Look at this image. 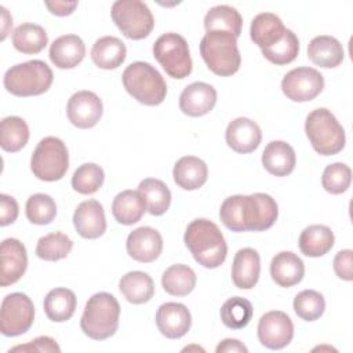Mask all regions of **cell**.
Returning <instances> with one entry per match:
<instances>
[{
  "label": "cell",
  "mask_w": 353,
  "mask_h": 353,
  "mask_svg": "<svg viewBox=\"0 0 353 353\" xmlns=\"http://www.w3.org/2000/svg\"><path fill=\"white\" fill-rule=\"evenodd\" d=\"M305 132L312 148L321 156L336 154L345 148V130L325 108H317L307 114Z\"/></svg>",
  "instance_id": "8"
},
{
  "label": "cell",
  "mask_w": 353,
  "mask_h": 353,
  "mask_svg": "<svg viewBox=\"0 0 353 353\" xmlns=\"http://www.w3.org/2000/svg\"><path fill=\"white\" fill-rule=\"evenodd\" d=\"M0 10L3 11V28H1V40H4L7 37V32L8 28L7 26H12V18L8 15V11L6 7H0Z\"/></svg>",
  "instance_id": "49"
},
{
  "label": "cell",
  "mask_w": 353,
  "mask_h": 353,
  "mask_svg": "<svg viewBox=\"0 0 353 353\" xmlns=\"http://www.w3.org/2000/svg\"><path fill=\"white\" fill-rule=\"evenodd\" d=\"M251 40L261 48L262 55L274 65L291 63L299 52L296 34L287 29L273 12L258 14L250 28Z\"/></svg>",
  "instance_id": "2"
},
{
  "label": "cell",
  "mask_w": 353,
  "mask_h": 353,
  "mask_svg": "<svg viewBox=\"0 0 353 353\" xmlns=\"http://www.w3.org/2000/svg\"><path fill=\"white\" fill-rule=\"evenodd\" d=\"M138 190L143 194L146 210L154 216L165 214L171 204V192L168 186L157 178H146L139 182Z\"/></svg>",
  "instance_id": "37"
},
{
  "label": "cell",
  "mask_w": 353,
  "mask_h": 353,
  "mask_svg": "<svg viewBox=\"0 0 353 353\" xmlns=\"http://www.w3.org/2000/svg\"><path fill=\"white\" fill-rule=\"evenodd\" d=\"M146 211V201L139 190H123L112 203V214L121 225H132L141 221Z\"/></svg>",
  "instance_id": "27"
},
{
  "label": "cell",
  "mask_w": 353,
  "mask_h": 353,
  "mask_svg": "<svg viewBox=\"0 0 353 353\" xmlns=\"http://www.w3.org/2000/svg\"><path fill=\"white\" fill-rule=\"evenodd\" d=\"M105 172L95 163L81 164L72 176V188L80 194H92L103 185Z\"/></svg>",
  "instance_id": "40"
},
{
  "label": "cell",
  "mask_w": 353,
  "mask_h": 353,
  "mask_svg": "<svg viewBox=\"0 0 353 353\" xmlns=\"http://www.w3.org/2000/svg\"><path fill=\"white\" fill-rule=\"evenodd\" d=\"M309 59L320 68H336L343 62V47L341 41L332 36L321 34L310 40L307 46Z\"/></svg>",
  "instance_id": "26"
},
{
  "label": "cell",
  "mask_w": 353,
  "mask_h": 353,
  "mask_svg": "<svg viewBox=\"0 0 353 353\" xmlns=\"http://www.w3.org/2000/svg\"><path fill=\"white\" fill-rule=\"evenodd\" d=\"M196 281L194 270L183 263L171 265L161 276L164 291L172 296H186L194 290Z\"/></svg>",
  "instance_id": "33"
},
{
  "label": "cell",
  "mask_w": 353,
  "mask_h": 353,
  "mask_svg": "<svg viewBox=\"0 0 353 353\" xmlns=\"http://www.w3.org/2000/svg\"><path fill=\"white\" fill-rule=\"evenodd\" d=\"M112 19L119 30L131 40L148 37L154 26L152 11L141 0L114 1L112 6Z\"/></svg>",
  "instance_id": "11"
},
{
  "label": "cell",
  "mask_w": 353,
  "mask_h": 353,
  "mask_svg": "<svg viewBox=\"0 0 353 353\" xmlns=\"http://www.w3.org/2000/svg\"><path fill=\"white\" fill-rule=\"evenodd\" d=\"M200 54L208 69L218 76H232L240 69L237 37L229 32H207L200 41Z\"/></svg>",
  "instance_id": "6"
},
{
  "label": "cell",
  "mask_w": 353,
  "mask_h": 353,
  "mask_svg": "<svg viewBox=\"0 0 353 353\" xmlns=\"http://www.w3.org/2000/svg\"><path fill=\"white\" fill-rule=\"evenodd\" d=\"M51 68L40 59H32L11 66L3 79L4 88L15 97L41 95L51 87Z\"/></svg>",
  "instance_id": "7"
},
{
  "label": "cell",
  "mask_w": 353,
  "mask_h": 353,
  "mask_svg": "<svg viewBox=\"0 0 353 353\" xmlns=\"http://www.w3.org/2000/svg\"><path fill=\"white\" fill-rule=\"evenodd\" d=\"M34 320L32 299L23 292H11L4 296L0 309V330L6 336H18L29 331Z\"/></svg>",
  "instance_id": "12"
},
{
  "label": "cell",
  "mask_w": 353,
  "mask_h": 353,
  "mask_svg": "<svg viewBox=\"0 0 353 353\" xmlns=\"http://www.w3.org/2000/svg\"><path fill=\"white\" fill-rule=\"evenodd\" d=\"M324 88L323 74L309 66H299L288 73L281 80L284 95L294 102H307L314 99Z\"/></svg>",
  "instance_id": "13"
},
{
  "label": "cell",
  "mask_w": 353,
  "mask_h": 353,
  "mask_svg": "<svg viewBox=\"0 0 353 353\" xmlns=\"http://www.w3.org/2000/svg\"><path fill=\"white\" fill-rule=\"evenodd\" d=\"M353 251L342 250L334 258V272L335 274L346 281L353 280V265H352Z\"/></svg>",
  "instance_id": "45"
},
{
  "label": "cell",
  "mask_w": 353,
  "mask_h": 353,
  "mask_svg": "<svg viewBox=\"0 0 353 353\" xmlns=\"http://www.w3.org/2000/svg\"><path fill=\"white\" fill-rule=\"evenodd\" d=\"M256 331L262 346L272 350H280L292 341L294 324L287 313L272 310L259 319Z\"/></svg>",
  "instance_id": "14"
},
{
  "label": "cell",
  "mask_w": 353,
  "mask_h": 353,
  "mask_svg": "<svg viewBox=\"0 0 353 353\" xmlns=\"http://www.w3.org/2000/svg\"><path fill=\"white\" fill-rule=\"evenodd\" d=\"M183 241L194 261L207 269L221 266L228 255L226 240L219 228L210 219L192 221L183 234Z\"/></svg>",
  "instance_id": "3"
},
{
  "label": "cell",
  "mask_w": 353,
  "mask_h": 353,
  "mask_svg": "<svg viewBox=\"0 0 353 353\" xmlns=\"http://www.w3.org/2000/svg\"><path fill=\"white\" fill-rule=\"evenodd\" d=\"M46 7L51 14L58 17L70 15L77 7V1H46Z\"/></svg>",
  "instance_id": "47"
},
{
  "label": "cell",
  "mask_w": 353,
  "mask_h": 353,
  "mask_svg": "<svg viewBox=\"0 0 353 353\" xmlns=\"http://www.w3.org/2000/svg\"><path fill=\"white\" fill-rule=\"evenodd\" d=\"M262 164L269 174L287 176L294 171L296 164L295 150L284 141H272L262 152Z\"/></svg>",
  "instance_id": "25"
},
{
  "label": "cell",
  "mask_w": 353,
  "mask_h": 353,
  "mask_svg": "<svg viewBox=\"0 0 353 353\" xmlns=\"http://www.w3.org/2000/svg\"><path fill=\"white\" fill-rule=\"evenodd\" d=\"M175 183L185 190H196L201 188L208 178L207 164L196 156L181 157L172 170Z\"/></svg>",
  "instance_id": "28"
},
{
  "label": "cell",
  "mask_w": 353,
  "mask_h": 353,
  "mask_svg": "<svg viewBox=\"0 0 353 353\" xmlns=\"http://www.w3.org/2000/svg\"><path fill=\"white\" fill-rule=\"evenodd\" d=\"M261 273V256L256 250L245 247L236 252L232 263V281L240 290L256 285Z\"/></svg>",
  "instance_id": "22"
},
{
  "label": "cell",
  "mask_w": 353,
  "mask_h": 353,
  "mask_svg": "<svg viewBox=\"0 0 353 353\" xmlns=\"http://www.w3.org/2000/svg\"><path fill=\"white\" fill-rule=\"evenodd\" d=\"M294 312L305 321L320 319L325 310L324 296L314 290H303L295 295L292 302Z\"/></svg>",
  "instance_id": "41"
},
{
  "label": "cell",
  "mask_w": 353,
  "mask_h": 353,
  "mask_svg": "<svg viewBox=\"0 0 353 353\" xmlns=\"http://www.w3.org/2000/svg\"><path fill=\"white\" fill-rule=\"evenodd\" d=\"M225 139L232 150L247 154L259 146L262 131L254 120L248 117H237L228 124Z\"/></svg>",
  "instance_id": "21"
},
{
  "label": "cell",
  "mask_w": 353,
  "mask_h": 353,
  "mask_svg": "<svg viewBox=\"0 0 353 353\" xmlns=\"http://www.w3.org/2000/svg\"><path fill=\"white\" fill-rule=\"evenodd\" d=\"M216 103V90L204 81H194L183 88L179 95V109L190 117L210 113Z\"/></svg>",
  "instance_id": "19"
},
{
  "label": "cell",
  "mask_w": 353,
  "mask_h": 353,
  "mask_svg": "<svg viewBox=\"0 0 353 353\" xmlns=\"http://www.w3.org/2000/svg\"><path fill=\"white\" fill-rule=\"evenodd\" d=\"M204 28L207 32L223 30L239 37L241 34L243 18L236 8L219 4L207 11L204 17Z\"/></svg>",
  "instance_id": "35"
},
{
  "label": "cell",
  "mask_w": 353,
  "mask_h": 353,
  "mask_svg": "<svg viewBox=\"0 0 353 353\" xmlns=\"http://www.w3.org/2000/svg\"><path fill=\"white\" fill-rule=\"evenodd\" d=\"M125 91L146 106L163 103L167 95V83L161 73L148 62L137 61L130 63L121 76Z\"/></svg>",
  "instance_id": "5"
},
{
  "label": "cell",
  "mask_w": 353,
  "mask_h": 353,
  "mask_svg": "<svg viewBox=\"0 0 353 353\" xmlns=\"http://www.w3.org/2000/svg\"><path fill=\"white\" fill-rule=\"evenodd\" d=\"M11 352H61V347L55 342V339L50 336H37L36 339L25 343V345H17L8 350Z\"/></svg>",
  "instance_id": "44"
},
{
  "label": "cell",
  "mask_w": 353,
  "mask_h": 353,
  "mask_svg": "<svg viewBox=\"0 0 353 353\" xmlns=\"http://www.w3.org/2000/svg\"><path fill=\"white\" fill-rule=\"evenodd\" d=\"M216 353H247L248 349L245 345H243L239 339L233 338H226L221 341V343L215 349Z\"/></svg>",
  "instance_id": "48"
},
{
  "label": "cell",
  "mask_w": 353,
  "mask_h": 353,
  "mask_svg": "<svg viewBox=\"0 0 353 353\" xmlns=\"http://www.w3.org/2000/svg\"><path fill=\"white\" fill-rule=\"evenodd\" d=\"M0 256H1L0 285L8 287L17 283L26 272V268H28L26 248L18 239L8 237L1 241Z\"/></svg>",
  "instance_id": "16"
},
{
  "label": "cell",
  "mask_w": 353,
  "mask_h": 353,
  "mask_svg": "<svg viewBox=\"0 0 353 353\" xmlns=\"http://www.w3.org/2000/svg\"><path fill=\"white\" fill-rule=\"evenodd\" d=\"M125 248L132 259L149 263L160 256L163 251V237L156 229L141 226L128 234Z\"/></svg>",
  "instance_id": "18"
},
{
  "label": "cell",
  "mask_w": 353,
  "mask_h": 353,
  "mask_svg": "<svg viewBox=\"0 0 353 353\" xmlns=\"http://www.w3.org/2000/svg\"><path fill=\"white\" fill-rule=\"evenodd\" d=\"M334 232L325 225H309L299 236V250L303 255L317 258L325 255L334 247Z\"/></svg>",
  "instance_id": "30"
},
{
  "label": "cell",
  "mask_w": 353,
  "mask_h": 353,
  "mask_svg": "<svg viewBox=\"0 0 353 353\" xmlns=\"http://www.w3.org/2000/svg\"><path fill=\"white\" fill-rule=\"evenodd\" d=\"M29 141V127L22 117L7 116L0 124V146L10 153L19 152Z\"/></svg>",
  "instance_id": "36"
},
{
  "label": "cell",
  "mask_w": 353,
  "mask_h": 353,
  "mask_svg": "<svg viewBox=\"0 0 353 353\" xmlns=\"http://www.w3.org/2000/svg\"><path fill=\"white\" fill-rule=\"evenodd\" d=\"M352 183V170L345 163H332L323 171L321 185L331 194L345 193Z\"/></svg>",
  "instance_id": "43"
},
{
  "label": "cell",
  "mask_w": 353,
  "mask_h": 353,
  "mask_svg": "<svg viewBox=\"0 0 353 353\" xmlns=\"http://www.w3.org/2000/svg\"><path fill=\"white\" fill-rule=\"evenodd\" d=\"M123 296L134 305H142L149 302L154 295L153 279L141 270L125 273L119 283Z\"/></svg>",
  "instance_id": "31"
},
{
  "label": "cell",
  "mask_w": 353,
  "mask_h": 353,
  "mask_svg": "<svg viewBox=\"0 0 353 353\" xmlns=\"http://www.w3.org/2000/svg\"><path fill=\"white\" fill-rule=\"evenodd\" d=\"M66 113L74 127L87 130L98 124L103 113V105L95 92L83 90L69 98Z\"/></svg>",
  "instance_id": "15"
},
{
  "label": "cell",
  "mask_w": 353,
  "mask_h": 353,
  "mask_svg": "<svg viewBox=\"0 0 353 353\" xmlns=\"http://www.w3.org/2000/svg\"><path fill=\"white\" fill-rule=\"evenodd\" d=\"M127 57L125 44L114 36L99 37L91 48L92 62L105 70L119 68Z\"/></svg>",
  "instance_id": "29"
},
{
  "label": "cell",
  "mask_w": 353,
  "mask_h": 353,
  "mask_svg": "<svg viewBox=\"0 0 353 353\" xmlns=\"http://www.w3.org/2000/svg\"><path fill=\"white\" fill-rule=\"evenodd\" d=\"M153 55L172 79H185L192 73V58L183 36L170 32L161 34L153 44Z\"/></svg>",
  "instance_id": "10"
},
{
  "label": "cell",
  "mask_w": 353,
  "mask_h": 353,
  "mask_svg": "<svg viewBox=\"0 0 353 353\" xmlns=\"http://www.w3.org/2000/svg\"><path fill=\"white\" fill-rule=\"evenodd\" d=\"M305 274L303 261L291 251L276 254L270 262L272 280L284 288H290L302 281Z\"/></svg>",
  "instance_id": "24"
},
{
  "label": "cell",
  "mask_w": 353,
  "mask_h": 353,
  "mask_svg": "<svg viewBox=\"0 0 353 353\" xmlns=\"http://www.w3.org/2000/svg\"><path fill=\"white\" fill-rule=\"evenodd\" d=\"M73 225L83 239H98L106 232V218L99 201L90 199L81 201L73 214Z\"/></svg>",
  "instance_id": "20"
},
{
  "label": "cell",
  "mask_w": 353,
  "mask_h": 353,
  "mask_svg": "<svg viewBox=\"0 0 353 353\" xmlns=\"http://www.w3.org/2000/svg\"><path fill=\"white\" fill-rule=\"evenodd\" d=\"M69 168V152L62 139L57 137L43 138L30 157L33 175L46 182H55L65 176Z\"/></svg>",
  "instance_id": "9"
},
{
  "label": "cell",
  "mask_w": 353,
  "mask_h": 353,
  "mask_svg": "<svg viewBox=\"0 0 353 353\" xmlns=\"http://www.w3.org/2000/svg\"><path fill=\"white\" fill-rule=\"evenodd\" d=\"M120 305L109 292H97L85 303L80 319L81 331L94 341L113 336L119 328Z\"/></svg>",
  "instance_id": "4"
},
{
  "label": "cell",
  "mask_w": 353,
  "mask_h": 353,
  "mask_svg": "<svg viewBox=\"0 0 353 353\" xmlns=\"http://www.w3.org/2000/svg\"><path fill=\"white\" fill-rule=\"evenodd\" d=\"M48 43L47 32L43 26L25 22L17 26L12 32V46L22 54H39Z\"/></svg>",
  "instance_id": "34"
},
{
  "label": "cell",
  "mask_w": 353,
  "mask_h": 353,
  "mask_svg": "<svg viewBox=\"0 0 353 353\" xmlns=\"http://www.w3.org/2000/svg\"><path fill=\"white\" fill-rule=\"evenodd\" d=\"M19 207L17 200L8 194H0V225L7 226L14 223L18 218Z\"/></svg>",
  "instance_id": "46"
},
{
  "label": "cell",
  "mask_w": 353,
  "mask_h": 353,
  "mask_svg": "<svg viewBox=\"0 0 353 353\" xmlns=\"http://www.w3.org/2000/svg\"><path fill=\"white\" fill-rule=\"evenodd\" d=\"M25 212L29 222L34 225H48L57 215V204L51 196L36 193L28 199Z\"/></svg>",
  "instance_id": "42"
},
{
  "label": "cell",
  "mask_w": 353,
  "mask_h": 353,
  "mask_svg": "<svg viewBox=\"0 0 353 353\" xmlns=\"http://www.w3.org/2000/svg\"><path fill=\"white\" fill-rule=\"evenodd\" d=\"M85 55V46L77 34H63L55 39L50 46L48 57L58 69L76 68Z\"/></svg>",
  "instance_id": "23"
},
{
  "label": "cell",
  "mask_w": 353,
  "mask_h": 353,
  "mask_svg": "<svg viewBox=\"0 0 353 353\" xmlns=\"http://www.w3.org/2000/svg\"><path fill=\"white\" fill-rule=\"evenodd\" d=\"M254 314L252 305L243 296L229 298L221 307L222 323L232 330H240L248 325Z\"/></svg>",
  "instance_id": "39"
},
{
  "label": "cell",
  "mask_w": 353,
  "mask_h": 353,
  "mask_svg": "<svg viewBox=\"0 0 353 353\" xmlns=\"http://www.w3.org/2000/svg\"><path fill=\"white\" fill-rule=\"evenodd\" d=\"M77 299L69 288H54L44 298V313L54 323L68 321L76 310Z\"/></svg>",
  "instance_id": "32"
},
{
  "label": "cell",
  "mask_w": 353,
  "mask_h": 353,
  "mask_svg": "<svg viewBox=\"0 0 353 353\" xmlns=\"http://www.w3.org/2000/svg\"><path fill=\"white\" fill-rule=\"evenodd\" d=\"M156 325L165 338L179 339L190 330L192 316L183 303L165 302L156 312Z\"/></svg>",
  "instance_id": "17"
},
{
  "label": "cell",
  "mask_w": 353,
  "mask_h": 353,
  "mask_svg": "<svg viewBox=\"0 0 353 353\" xmlns=\"http://www.w3.org/2000/svg\"><path fill=\"white\" fill-rule=\"evenodd\" d=\"M277 216V203L266 193L234 194L219 208L222 223L232 232H262L272 228Z\"/></svg>",
  "instance_id": "1"
},
{
  "label": "cell",
  "mask_w": 353,
  "mask_h": 353,
  "mask_svg": "<svg viewBox=\"0 0 353 353\" xmlns=\"http://www.w3.org/2000/svg\"><path fill=\"white\" fill-rule=\"evenodd\" d=\"M73 248L72 239L63 232H51L41 236L36 245V255L48 262L63 259L69 255Z\"/></svg>",
  "instance_id": "38"
}]
</instances>
